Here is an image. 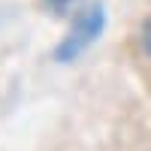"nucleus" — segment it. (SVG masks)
<instances>
[{
	"label": "nucleus",
	"mask_w": 151,
	"mask_h": 151,
	"mask_svg": "<svg viewBox=\"0 0 151 151\" xmlns=\"http://www.w3.org/2000/svg\"><path fill=\"white\" fill-rule=\"evenodd\" d=\"M103 24H106L103 6H91L88 12H82V15L73 21V30H70L64 40H60V45L55 48V60H60V64L76 60L100 33H103Z\"/></svg>",
	"instance_id": "f257e3e1"
},
{
	"label": "nucleus",
	"mask_w": 151,
	"mask_h": 151,
	"mask_svg": "<svg viewBox=\"0 0 151 151\" xmlns=\"http://www.w3.org/2000/svg\"><path fill=\"white\" fill-rule=\"evenodd\" d=\"M67 3H70V0H45V6H48V9H58V12L67 9Z\"/></svg>",
	"instance_id": "7ed1b4c3"
},
{
	"label": "nucleus",
	"mask_w": 151,
	"mask_h": 151,
	"mask_svg": "<svg viewBox=\"0 0 151 151\" xmlns=\"http://www.w3.org/2000/svg\"><path fill=\"white\" fill-rule=\"evenodd\" d=\"M142 48H145V55L151 58V15H148L145 24H142Z\"/></svg>",
	"instance_id": "f03ea898"
}]
</instances>
